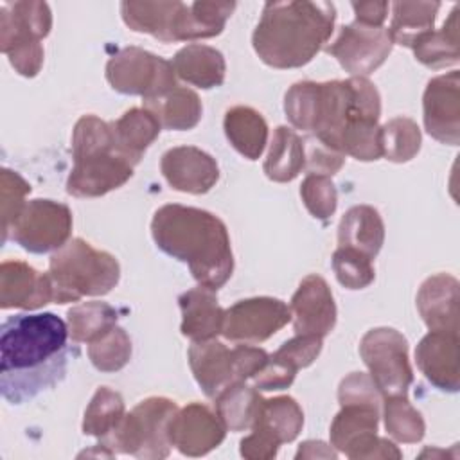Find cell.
I'll use <instances>...</instances> for the list:
<instances>
[{"instance_id": "obj_1", "label": "cell", "mask_w": 460, "mask_h": 460, "mask_svg": "<svg viewBox=\"0 0 460 460\" xmlns=\"http://www.w3.org/2000/svg\"><path fill=\"white\" fill-rule=\"evenodd\" d=\"M70 332L54 313H20L0 327V392L23 404L63 381L70 358Z\"/></svg>"}, {"instance_id": "obj_2", "label": "cell", "mask_w": 460, "mask_h": 460, "mask_svg": "<svg viewBox=\"0 0 460 460\" xmlns=\"http://www.w3.org/2000/svg\"><path fill=\"white\" fill-rule=\"evenodd\" d=\"M151 234L167 255L189 264L192 277L219 289L232 275L234 259L225 223L214 214L183 205H165L155 212Z\"/></svg>"}, {"instance_id": "obj_3", "label": "cell", "mask_w": 460, "mask_h": 460, "mask_svg": "<svg viewBox=\"0 0 460 460\" xmlns=\"http://www.w3.org/2000/svg\"><path fill=\"white\" fill-rule=\"evenodd\" d=\"M334 18L329 2H268L253 32V49L273 68L302 66L332 34Z\"/></svg>"}, {"instance_id": "obj_4", "label": "cell", "mask_w": 460, "mask_h": 460, "mask_svg": "<svg viewBox=\"0 0 460 460\" xmlns=\"http://www.w3.org/2000/svg\"><path fill=\"white\" fill-rule=\"evenodd\" d=\"M74 169L66 181V190L77 198L102 196L133 174V162L124 156L113 137L111 124L84 115L74 128L72 137Z\"/></svg>"}, {"instance_id": "obj_5", "label": "cell", "mask_w": 460, "mask_h": 460, "mask_svg": "<svg viewBox=\"0 0 460 460\" xmlns=\"http://www.w3.org/2000/svg\"><path fill=\"white\" fill-rule=\"evenodd\" d=\"M119 273L115 257L83 239L61 246L49 266L56 304L77 302L84 295H106L119 282Z\"/></svg>"}, {"instance_id": "obj_6", "label": "cell", "mask_w": 460, "mask_h": 460, "mask_svg": "<svg viewBox=\"0 0 460 460\" xmlns=\"http://www.w3.org/2000/svg\"><path fill=\"white\" fill-rule=\"evenodd\" d=\"M176 415L174 401L151 397L124 415L120 424L106 435L101 446L138 458H165L171 447L169 426Z\"/></svg>"}, {"instance_id": "obj_7", "label": "cell", "mask_w": 460, "mask_h": 460, "mask_svg": "<svg viewBox=\"0 0 460 460\" xmlns=\"http://www.w3.org/2000/svg\"><path fill=\"white\" fill-rule=\"evenodd\" d=\"M268 361L264 349L239 345L226 349L219 341H196L189 349V363L207 397H217L225 388L253 377Z\"/></svg>"}, {"instance_id": "obj_8", "label": "cell", "mask_w": 460, "mask_h": 460, "mask_svg": "<svg viewBox=\"0 0 460 460\" xmlns=\"http://www.w3.org/2000/svg\"><path fill=\"white\" fill-rule=\"evenodd\" d=\"M359 354L370 368L376 388L385 397H404L411 383L408 345L395 329H372L359 345Z\"/></svg>"}, {"instance_id": "obj_9", "label": "cell", "mask_w": 460, "mask_h": 460, "mask_svg": "<svg viewBox=\"0 0 460 460\" xmlns=\"http://www.w3.org/2000/svg\"><path fill=\"white\" fill-rule=\"evenodd\" d=\"M172 63L137 47L122 49L106 65V77L113 90L129 95H142L146 101L172 90Z\"/></svg>"}, {"instance_id": "obj_10", "label": "cell", "mask_w": 460, "mask_h": 460, "mask_svg": "<svg viewBox=\"0 0 460 460\" xmlns=\"http://www.w3.org/2000/svg\"><path fill=\"white\" fill-rule=\"evenodd\" d=\"M70 228L72 214L66 205L52 199H31L2 243L11 239L31 253H47L65 246Z\"/></svg>"}, {"instance_id": "obj_11", "label": "cell", "mask_w": 460, "mask_h": 460, "mask_svg": "<svg viewBox=\"0 0 460 460\" xmlns=\"http://www.w3.org/2000/svg\"><path fill=\"white\" fill-rule=\"evenodd\" d=\"M291 320L289 307L277 298L259 296L239 300L225 311L221 332L232 341L259 343Z\"/></svg>"}, {"instance_id": "obj_12", "label": "cell", "mask_w": 460, "mask_h": 460, "mask_svg": "<svg viewBox=\"0 0 460 460\" xmlns=\"http://www.w3.org/2000/svg\"><path fill=\"white\" fill-rule=\"evenodd\" d=\"M340 65L356 75L374 72L390 54L392 40L383 27H367L358 22L341 27L338 40L325 49Z\"/></svg>"}, {"instance_id": "obj_13", "label": "cell", "mask_w": 460, "mask_h": 460, "mask_svg": "<svg viewBox=\"0 0 460 460\" xmlns=\"http://www.w3.org/2000/svg\"><path fill=\"white\" fill-rule=\"evenodd\" d=\"M54 300L49 273H40L22 261H4L0 266V307L38 309Z\"/></svg>"}, {"instance_id": "obj_14", "label": "cell", "mask_w": 460, "mask_h": 460, "mask_svg": "<svg viewBox=\"0 0 460 460\" xmlns=\"http://www.w3.org/2000/svg\"><path fill=\"white\" fill-rule=\"evenodd\" d=\"M291 316L296 334L325 336L336 323V305L322 277H305L291 300Z\"/></svg>"}, {"instance_id": "obj_15", "label": "cell", "mask_w": 460, "mask_h": 460, "mask_svg": "<svg viewBox=\"0 0 460 460\" xmlns=\"http://www.w3.org/2000/svg\"><path fill=\"white\" fill-rule=\"evenodd\" d=\"M171 444L189 456L207 455L225 438V424L207 406L189 404L176 413L169 426Z\"/></svg>"}, {"instance_id": "obj_16", "label": "cell", "mask_w": 460, "mask_h": 460, "mask_svg": "<svg viewBox=\"0 0 460 460\" xmlns=\"http://www.w3.org/2000/svg\"><path fill=\"white\" fill-rule=\"evenodd\" d=\"M52 16L45 2H14L0 7V50L36 45L50 32Z\"/></svg>"}, {"instance_id": "obj_17", "label": "cell", "mask_w": 460, "mask_h": 460, "mask_svg": "<svg viewBox=\"0 0 460 460\" xmlns=\"http://www.w3.org/2000/svg\"><path fill=\"white\" fill-rule=\"evenodd\" d=\"M162 172L172 189L190 194L210 190L219 178L216 160L190 146L169 149L162 156Z\"/></svg>"}, {"instance_id": "obj_18", "label": "cell", "mask_w": 460, "mask_h": 460, "mask_svg": "<svg viewBox=\"0 0 460 460\" xmlns=\"http://www.w3.org/2000/svg\"><path fill=\"white\" fill-rule=\"evenodd\" d=\"M178 302L183 314V336L194 341H207L221 332L225 311L217 305L214 289L207 286L189 289L178 298Z\"/></svg>"}, {"instance_id": "obj_19", "label": "cell", "mask_w": 460, "mask_h": 460, "mask_svg": "<svg viewBox=\"0 0 460 460\" xmlns=\"http://www.w3.org/2000/svg\"><path fill=\"white\" fill-rule=\"evenodd\" d=\"M385 239V226L376 208L358 205L345 212L338 226L340 248H352L374 259L381 250Z\"/></svg>"}, {"instance_id": "obj_20", "label": "cell", "mask_w": 460, "mask_h": 460, "mask_svg": "<svg viewBox=\"0 0 460 460\" xmlns=\"http://www.w3.org/2000/svg\"><path fill=\"white\" fill-rule=\"evenodd\" d=\"M174 72L199 88L219 86L225 79V59L219 50L207 45H187L172 59Z\"/></svg>"}, {"instance_id": "obj_21", "label": "cell", "mask_w": 460, "mask_h": 460, "mask_svg": "<svg viewBox=\"0 0 460 460\" xmlns=\"http://www.w3.org/2000/svg\"><path fill=\"white\" fill-rule=\"evenodd\" d=\"M160 120L147 108H133L117 122H111L115 144L119 151L137 164L146 147L158 137Z\"/></svg>"}, {"instance_id": "obj_22", "label": "cell", "mask_w": 460, "mask_h": 460, "mask_svg": "<svg viewBox=\"0 0 460 460\" xmlns=\"http://www.w3.org/2000/svg\"><path fill=\"white\" fill-rule=\"evenodd\" d=\"M225 133L243 156L257 160L266 146L268 126L259 111L246 106H235L226 111Z\"/></svg>"}, {"instance_id": "obj_23", "label": "cell", "mask_w": 460, "mask_h": 460, "mask_svg": "<svg viewBox=\"0 0 460 460\" xmlns=\"http://www.w3.org/2000/svg\"><path fill=\"white\" fill-rule=\"evenodd\" d=\"M305 167V149L302 138L289 128L275 129L264 172L273 181H291Z\"/></svg>"}, {"instance_id": "obj_24", "label": "cell", "mask_w": 460, "mask_h": 460, "mask_svg": "<svg viewBox=\"0 0 460 460\" xmlns=\"http://www.w3.org/2000/svg\"><path fill=\"white\" fill-rule=\"evenodd\" d=\"M146 108L151 110L167 129H190L201 117L199 97L192 90L181 86H174L160 97L147 99Z\"/></svg>"}, {"instance_id": "obj_25", "label": "cell", "mask_w": 460, "mask_h": 460, "mask_svg": "<svg viewBox=\"0 0 460 460\" xmlns=\"http://www.w3.org/2000/svg\"><path fill=\"white\" fill-rule=\"evenodd\" d=\"M304 415L291 397H275L262 401L259 415L252 428L268 433L279 444L291 442L302 429Z\"/></svg>"}, {"instance_id": "obj_26", "label": "cell", "mask_w": 460, "mask_h": 460, "mask_svg": "<svg viewBox=\"0 0 460 460\" xmlns=\"http://www.w3.org/2000/svg\"><path fill=\"white\" fill-rule=\"evenodd\" d=\"M261 404L262 399L257 390L243 383H235L225 388L216 397L217 417L223 420L225 428L232 431H243L246 428H252L259 415Z\"/></svg>"}, {"instance_id": "obj_27", "label": "cell", "mask_w": 460, "mask_h": 460, "mask_svg": "<svg viewBox=\"0 0 460 460\" xmlns=\"http://www.w3.org/2000/svg\"><path fill=\"white\" fill-rule=\"evenodd\" d=\"M178 4L180 2H122L120 11L128 27L138 32H149L169 43Z\"/></svg>"}, {"instance_id": "obj_28", "label": "cell", "mask_w": 460, "mask_h": 460, "mask_svg": "<svg viewBox=\"0 0 460 460\" xmlns=\"http://www.w3.org/2000/svg\"><path fill=\"white\" fill-rule=\"evenodd\" d=\"M440 4H410L395 2L394 18L388 29L392 43L413 47L420 38L431 32L435 13Z\"/></svg>"}, {"instance_id": "obj_29", "label": "cell", "mask_w": 460, "mask_h": 460, "mask_svg": "<svg viewBox=\"0 0 460 460\" xmlns=\"http://www.w3.org/2000/svg\"><path fill=\"white\" fill-rule=\"evenodd\" d=\"M117 313L104 302H86L68 311V332L74 341H93L110 331Z\"/></svg>"}, {"instance_id": "obj_30", "label": "cell", "mask_w": 460, "mask_h": 460, "mask_svg": "<svg viewBox=\"0 0 460 460\" xmlns=\"http://www.w3.org/2000/svg\"><path fill=\"white\" fill-rule=\"evenodd\" d=\"M122 417H124L122 397L113 390L101 386L84 411L83 433L104 438L120 424Z\"/></svg>"}, {"instance_id": "obj_31", "label": "cell", "mask_w": 460, "mask_h": 460, "mask_svg": "<svg viewBox=\"0 0 460 460\" xmlns=\"http://www.w3.org/2000/svg\"><path fill=\"white\" fill-rule=\"evenodd\" d=\"M88 354L95 368L102 372H113L129 361L131 341L124 329L113 325L110 331L90 343Z\"/></svg>"}, {"instance_id": "obj_32", "label": "cell", "mask_w": 460, "mask_h": 460, "mask_svg": "<svg viewBox=\"0 0 460 460\" xmlns=\"http://www.w3.org/2000/svg\"><path fill=\"white\" fill-rule=\"evenodd\" d=\"M383 155L392 162L410 160L420 147V133L413 120L397 117L381 129Z\"/></svg>"}, {"instance_id": "obj_33", "label": "cell", "mask_w": 460, "mask_h": 460, "mask_svg": "<svg viewBox=\"0 0 460 460\" xmlns=\"http://www.w3.org/2000/svg\"><path fill=\"white\" fill-rule=\"evenodd\" d=\"M386 431L401 442H417L424 435V422L406 397H386L385 401Z\"/></svg>"}, {"instance_id": "obj_34", "label": "cell", "mask_w": 460, "mask_h": 460, "mask_svg": "<svg viewBox=\"0 0 460 460\" xmlns=\"http://www.w3.org/2000/svg\"><path fill=\"white\" fill-rule=\"evenodd\" d=\"M332 268L338 282L349 289L367 288L374 280L372 259L352 248H338L332 255Z\"/></svg>"}, {"instance_id": "obj_35", "label": "cell", "mask_w": 460, "mask_h": 460, "mask_svg": "<svg viewBox=\"0 0 460 460\" xmlns=\"http://www.w3.org/2000/svg\"><path fill=\"white\" fill-rule=\"evenodd\" d=\"M2 190V241L5 239L9 228L25 207V196L31 192V185L14 171L2 169L0 174Z\"/></svg>"}, {"instance_id": "obj_36", "label": "cell", "mask_w": 460, "mask_h": 460, "mask_svg": "<svg viewBox=\"0 0 460 460\" xmlns=\"http://www.w3.org/2000/svg\"><path fill=\"white\" fill-rule=\"evenodd\" d=\"M300 196L307 210L316 219H327L336 210V189L327 176L309 174L300 187Z\"/></svg>"}, {"instance_id": "obj_37", "label": "cell", "mask_w": 460, "mask_h": 460, "mask_svg": "<svg viewBox=\"0 0 460 460\" xmlns=\"http://www.w3.org/2000/svg\"><path fill=\"white\" fill-rule=\"evenodd\" d=\"M320 350H322V336L296 334V338L282 343V347L273 354V358L298 370V368L309 367L316 359Z\"/></svg>"}, {"instance_id": "obj_38", "label": "cell", "mask_w": 460, "mask_h": 460, "mask_svg": "<svg viewBox=\"0 0 460 460\" xmlns=\"http://www.w3.org/2000/svg\"><path fill=\"white\" fill-rule=\"evenodd\" d=\"M295 374V368L273 356H268L266 365L253 376V383L259 390H282L293 383Z\"/></svg>"}, {"instance_id": "obj_39", "label": "cell", "mask_w": 460, "mask_h": 460, "mask_svg": "<svg viewBox=\"0 0 460 460\" xmlns=\"http://www.w3.org/2000/svg\"><path fill=\"white\" fill-rule=\"evenodd\" d=\"M376 385L372 381V377L361 374V372H354L352 376H349L347 379L341 381L340 385V402L343 404H350V402H368V404H377V392H376Z\"/></svg>"}, {"instance_id": "obj_40", "label": "cell", "mask_w": 460, "mask_h": 460, "mask_svg": "<svg viewBox=\"0 0 460 460\" xmlns=\"http://www.w3.org/2000/svg\"><path fill=\"white\" fill-rule=\"evenodd\" d=\"M341 164H343L341 153L322 144L318 138H313V144L309 147V160H307V169L311 174H322V176L334 174L341 167Z\"/></svg>"}, {"instance_id": "obj_41", "label": "cell", "mask_w": 460, "mask_h": 460, "mask_svg": "<svg viewBox=\"0 0 460 460\" xmlns=\"http://www.w3.org/2000/svg\"><path fill=\"white\" fill-rule=\"evenodd\" d=\"M352 9L356 13V22L367 27H381V23L386 18L388 4L385 2H361L352 4Z\"/></svg>"}]
</instances>
